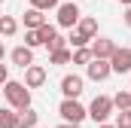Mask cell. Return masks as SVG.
I'll return each instance as SVG.
<instances>
[{
  "label": "cell",
  "instance_id": "1",
  "mask_svg": "<svg viewBox=\"0 0 131 128\" xmlns=\"http://www.w3.org/2000/svg\"><path fill=\"white\" fill-rule=\"evenodd\" d=\"M0 92L6 95L9 110H15V113H21V110H28V107H31V89H28L25 82H18V79H9Z\"/></svg>",
  "mask_w": 131,
  "mask_h": 128
},
{
  "label": "cell",
  "instance_id": "2",
  "mask_svg": "<svg viewBox=\"0 0 131 128\" xmlns=\"http://www.w3.org/2000/svg\"><path fill=\"white\" fill-rule=\"evenodd\" d=\"M58 116H61L64 122H70V125H82V119L89 116V110H85L79 101H70V98H64V101L58 104Z\"/></svg>",
  "mask_w": 131,
  "mask_h": 128
},
{
  "label": "cell",
  "instance_id": "3",
  "mask_svg": "<svg viewBox=\"0 0 131 128\" xmlns=\"http://www.w3.org/2000/svg\"><path fill=\"white\" fill-rule=\"evenodd\" d=\"M85 110H89V116L95 119V125H104V122L113 116V98L98 95L95 101H92V104H89V107H85Z\"/></svg>",
  "mask_w": 131,
  "mask_h": 128
},
{
  "label": "cell",
  "instance_id": "4",
  "mask_svg": "<svg viewBox=\"0 0 131 128\" xmlns=\"http://www.w3.org/2000/svg\"><path fill=\"white\" fill-rule=\"evenodd\" d=\"M82 92H85V79H82L79 73H67V76H61V95H64V98L79 101Z\"/></svg>",
  "mask_w": 131,
  "mask_h": 128
},
{
  "label": "cell",
  "instance_id": "5",
  "mask_svg": "<svg viewBox=\"0 0 131 128\" xmlns=\"http://www.w3.org/2000/svg\"><path fill=\"white\" fill-rule=\"evenodd\" d=\"M79 18H82V12H79L76 3H61L58 6V28H76Z\"/></svg>",
  "mask_w": 131,
  "mask_h": 128
},
{
  "label": "cell",
  "instance_id": "6",
  "mask_svg": "<svg viewBox=\"0 0 131 128\" xmlns=\"http://www.w3.org/2000/svg\"><path fill=\"white\" fill-rule=\"evenodd\" d=\"M110 70H113V73H128L131 70V49L116 46V52L110 55Z\"/></svg>",
  "mask_w": 131,
  "mask_h": 128
},
{
  "label": "cell",
  "instance_id": "7",
  "mask_svg": "<svg viewBox=\"0 0 131 128\" xmlns=\"http://www.w3.org/2000/svg\"><path fill=\"white\" fill-rule=\"evenodd\" d=\"M110 73H113V70H110V61H104V58H92V61L85 64V76H89L92 82H104Z\"/></svg>",
  "mask_w": 131,
  "mask_h": 128
},
{
  "label": "cell",
  "instance_id": "8",
  "mask_svg": "<svg viewBox=\"0 0 131 128\" xmlns=\"http://www.w3.org/2000/svg\"><path fill=\"white\" fill-rule=\"evenodd\" d=\"M89 49H92V58H104V61H110V55L116 52V43L107 40V37H95Z\"/></svg>",
  "mask_w": 131,
  "mask_h": 128
},
{
  "label": "cell",
  "instance_id": "9",
  "mask_svg": "<svg viewBox=\"0 0 131 128\" xmlns=\"http://www.w3.org/2000/svg\"><path fill=\"white\" fill-rule=\"evenodd\" d=\"M9 58H12V64H15V67L28 70V67L34 64V49H28V46H15V49L9 52Z\"/></svg>",
  "mask_w": 131,
  "mask_h": 128
},
{
  "label": "cell",
  "instance_id": "10",
  "mask_svg": "<svg viewBox=\"0 0 131 128\" xmlns=\"http://www.w3.org/2000/svg\"><path fill=\"white\" fill-rule=\"evenodd\" d=\"M43 82H46V67L31 64V67L25 70V86H28V89H40Z\"/></svg>",
  "mask_w": 131,
  "mask_h": 128
},
{
  "label": "cell",
  "instance_id": "11",
  "mask_svg": "<svg viewBox=\"0 0 131 128\" xmlns=\"http://www.w3.org/2000/svg\"><path fill=\"white\" fill-rule=\"evenodd\" d=\"M76 31L82 34V37H89V40H95V37H98V18L82 15V18H79V25H76Z\"/></svg>",
  "mask_w": 131,
  "mask_h": 128
},
{
  "label": "cell",
  "instance_id": "12",
  "mask_svg": "<svg viewBox=\"0 0 131 128\" xmlns=\"http://www.w3.org/2000/svg\"><path fill=\"white\" fill-rule=\"evenodd\" d=\"M43 25H46V15H43L40 9H28V12H25V28H28V31H40Z\"/></svg>",
  "mask_w": 131,
  "mask_h": 128
},
{
  "label": "cell",
  "instance_id": "13",
  "mask_svg": "<svg viewBox=\"0 0 131 128\" xmlns=\"http://www.w3.org/2000/svg\"><path fill=\"white\" fill-rule=\"evenodd\" d=\"M37 122H40V113L34 107H28V110L18 113V128H37Z\"/></svg>",
  "mask_w": 131,
  "mask_h": 128
},
{
  "label": "cell",
  "instance_id": "14",
  "mask_svg": "<svg viewBox=\"0 0 131 128\" xmlns=\"http://www.w3.org/2000/svg\"><path fill=\"white\" fill-rule=\"evenodd\" d=\"M70 58H73V52L70 49H55V52H49V64H55V67H64V64H70Z\"/></svg>",
  "mask_w": 131,
  "mask_h": 128
},
{
  "label": "cell",
  "instance_id": "15",
  "mask_svg": "<svg viewBox=\"0 0 131 128\" xmlns=\"http://www.w3.org/2000/svg\"><path fill=\"white\" fill-rule=\"evenodd\" d=\"M18 34V22L12 15H0V37H15Z\"/></svg>",
  "mask_w": 131,
  "mask_h": 128
},
{
  "label": "cell",
  "instance_id": "16",
  "mask_svg": "<svg viewBox=\"0 0 131 128\" xmlns=\"http://www.w3.org/2000/svg\"><path fill=\"white\" fill-rule=\"evenodd\" d=\"M0 128H18V113L9 107H0Z\"/></svg>",
  "mask_w": 131,
  "mask_h": 128
},
{
  "label": "cell",
  "instance_id": "17",
  "mask_svg": "<svg viewBox=\"0 0 131 128\" xmlns=\"http://www.w3.org/2000/svg\"><path fill=\"white\" fill-rule=\"evenodd\" d=\"M113 110H131V92H116L113 95Z\"/></svg>",
  "mask_w": 131,
  "mask_h": 128
},
{
  "label": "cell",
  "instance_id": "18",
  "mask_svg": "<svg viewBox=\"0 0 131 128\" xmlns=\"http://www.w3.org/2000/svg\"><path fill=\"white\" fill-rule=\"evenodd\" d=\"M37 34H40V40H43V46H46V43H52V40L58 37V28L46 22V25H43V28H40V31H37Z\"/></svg>",
  "mask_w": 131,
  "mask_h": 128
},
{
  "label": "cell",
  "instance_id": "19",
  "mask_svg": "<svg viewBox=\"0 0 131 128\" xmlns=\"http://www.w3.org/2000/svg\"><path fill=\"white\" fill-rule=\"evenodd\" d=\"M61 0H31V9H40V12H49V9H58Z\"/></svg>",
  "mask_w": 131,
  "mask_h": 128
},
{
  "label": "cell",
  "instance_id": "20",
  "mask_svg": "<svg viewBox=\"0 0 131 128\" xmlns=\"http://www.w3.org/2000/svg\"><path fill=\"white\" fill-rule=\"evenodd\" d=\"M89 61H92V49H73L70 64H89Z\"/></svg>",
  "mask_w": 131,
  "mask_h": 128
},
{
  "label": "cell",
  "instance_id": "21",
  "mask_svg": "<svg viewBox=\"0 0 131 128\" xmlns=\"http://www.w3.org/2000/svg\"><path fill=\"white\" fill-rule=\"evenodd\" d=\"M25 46H28V49H37V46H43L40 34H37V31H25Z\"/></svg>",
  "mask_w": 131,
  "mask_h": 128
},
{
  "label": "cell",
  "instance_id": "22",
  "mask_svg": "<svg viewBox=\"0 0 131 128\" xmlns=\"http://www.w3.org/2000/svg\"><path fill=\"white\" fill-rule=\"evenodd\" d=\"M116 128H131V110H122V113H116Z\"/></svg>",
  "mask_w": 131,
  "mask_h": 128
},
{
  "label": "cell",
  "instance_id": "23",
  "mask_svg": "<svg viewBox=\"0 0 131 128\" xmlns=\"http://www.w3.org/2000/svg\"><path fill=\"white\" fill-rule=\"evenodd\" d=\"M64 46H67V40L61 37V34H58V37H55L52 43H46V49H49V52H55V49H64Z\"/></svg>",
  "mask_w": 131,
  "mask_h": 128
},
{
  "label": "cell",
  "instance_id": "24",
  "mask_svg": "<svg viewBox=\"0 0 131 128\" xmlns=\"http://www.w3.org/2000/svg\"><path fill=\"white\" fill-rule=\"evenodd\" d=\"M6 82H9V67H6V64H0V89H3Z\"/></svg>",
  "mask_w": 131,
  "mask_h": 128
},
{
  "label": "cell",
  "instance_id": "25",
  "mask_svg": "<svg viewBox=\"0 0 131 128\" xmlns=\"http://www.w3.org/2000/svg\"><path fill=\"white\" fill-rule=\"evenodd\" d=\"M125 25L131 28V6H125Z\"/></svg>",
  "mask_w": 131,
  "mask_h": 128
},
{
  "label": "cell",
  "instance_id": "26",
  "mask_svg": "<svg viewBox=\"0 0 131 128\" xmlns=\"http://www.w3.org/2000/svg\"><path fill=\"white\" fill-rule=\"evenodd\" d=\"M3 58H6V49H3V40H0V64H3Z\"/></svg>",
  "mask_w": 131,
  "mask_h": 128
},
{
  "label": "cell",
  "instance_id": "27",
  "mask_svg": "<svg viewBox=\"0 0 131 128\" xmlns=\"http://www.w3.org/2000/svg\"><path fill=\"white\" fill-rule=\"evenodd\" d=\"M58 128H82V125H70V122H61Z\"/></svg>",
  "mask_w": 131,
  "mask_h": 128
},
{
  "label": "cell",
  "instance_id": "28",
  "mask_svg": "<svg viewBox=\"0 0 131 128\" xmlns=\"http://www.w3.org/2000/svg\"><path fill=\"white\" fill-rule=\"evenodd\" d=\"M98 128H116V125H110V122H104V125H98Z\"/></svg>",
  "mask_w": 131,
  "mask_h": 128
},
{
  "label": "cell",
  "instance_id": "29",
  "mask_svg": "<svg viewBox=\"0 0 131 128\" xmlns=\"http://www.w3.org/2000/svg\"><path fill=\"white\" fill-rule=\"evenodd\" d=\"M119 3H122V6H131V0H119Z\"/></svg>",
  "mask_w": 131,
  "mask_h": 128
},
{
  "label": "cell",
  "instance_id": "30",
  "mask_svg": "<svg viewBox=\"0 0 131 128\" xmlns=\"http://www.w3.org/2000/svg\"><path fill=\"white\" fill-rule=\"evenodd\" d=\"M0 3H3V0H0Z\"/></svg>",
  "mask_w": 131,
  "mask_h": 128
},
{
  "label": "cell",
  "instance_id": "31",
  "mask_svg": "<svg viewBox=\"0 0 131 128\" xmlns=\"http://www.w3.org/2000/svg\"><path fill=\"white\" fill-rule=\"evenodd\" d=\"M37 128H40V125H37Z\"/></svg>",
  "mask_w": 131,
  "mask_h": 128
}]
</instances>
